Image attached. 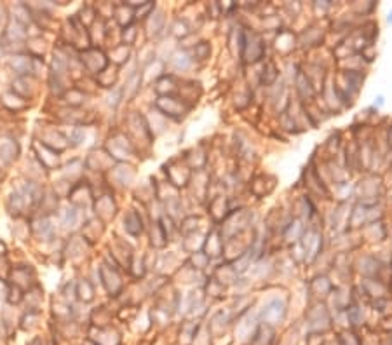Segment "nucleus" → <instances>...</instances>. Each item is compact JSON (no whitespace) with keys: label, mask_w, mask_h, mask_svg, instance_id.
I'll return each mask as SVG.
<instances>
[{"label":"nucleus","mask_w":392,"mask_h":345,"mask_svg":"<svg viewBox=\"0 0 392 345\" xmlns=\"http://www.w3.org/2000/svg\"><path fill=\"white\" fill-rule=\"evenodd\" d=\"M284 316H286V307H284V304L279 302L277 298L270 300L263 309H261V321L270 324V326L281 323V321L284 319Z\"/></svg>","instance_id":"obj_1"},{"label":"nucleus","mask_w":392,"mask_h":345,"mask_svg":"<svg viewBox=\"0 0 392 345\" xmlns=\"http://www.w3.org/2000/svg\"><path fill=\"white\" fill-rule=\"evenodd\" d=\"M209 51H211L209 45H207L206 42H201V44L194 49V56L197 58V60H206V58L209 56Z\"/></svg>","instance_id":"obj_12"},{"label":"nucleus","mask_w":392,"mask_h":345,"mask_svg":"<svg viewBox=\"0 0 392 345\" xmlns=\"http://www.w3.org/2000/svg\"><path fill=\"white\" fill-rule=\"evenodd\" d=\"M387 141H389V146L392 149V126H390V129H389V136H387Z\"/></svg>","instance_id":"obj_17"},{"label":"nucleus","mask_w":392,"mask_h":345,"mask_svg":"<svg viewBox=\"0 0 392 345\" xmlns=\"http://www.w3.org/2000/svg\"><path fill=\"white\" fill-rule=\"evenodd\" d=\"M157 107H159L166 115H171V117H180V115H183L187 112L185 105H183L182 102H178L176 98H169V96L159 98Z\"/></svg>","instance_id":"obj_2"},{"label":"nucleus","mask_w":392,"mask_h":345,"mask_svg":"<svg viewBox=\"0 0 392 345\" xmlns=\"http://www.w3.org/2000/svg\"><path fill=\"white\" fill-rule=\"evenodd\" d=\"M124 223H126V230H128L129 234L138 235L141 232V220H140V216H138L136 213H129Z\"/></svg>","instance_id":"obj_6"},{"label":"nucleus","mask_w":392,"mask_h":345,"mask_svg":"<svg viewBox=\"0 0 392 345\" xmlns=\"http://www.w3.org/2000/svg\"><path fill=\"white\" fill-rule=\"evenodd\" d=\"M11 67H13L14 72L19 73V75L32 73V60H30L28 56L18 54V56H13V60H11Z\"/></svg>","instance_id":"obj_3"},{"label":"nucleus","mask_w":392,"mask_h":345,"mask_svg":"<svg viewBox=\"0 0 392 345\" xmlns=\"http://www.w3.org/2000/svg\"><path fill=\"white\" fill-rule=\"evenodd\" d=\"M383 328H385L387 331L392 333V314H390L389 317H385V319H383Z\"/></svg>","instance_id":"obj_15"},{"label":"nucleus","mask_w":392,"mask_h":345,"mask_svg":"<svg viewBox=\"0 0 392 345\" xmlns=\"http://www.w3.org/2000/svg\"><path fill=\"white\" fill-rule=\"evenodd\" d=\"M302 232H303V228H302V225H300V222H293V223H290L286 227V232H284V235H286V239L290 241L291 239V235H293V241H297V239L302 235Z\"/></svg>","instance_id":"obj_10"},{"label":"nucleus","mask_w":392,"mask_h":345,"mask_svg":"<svg viewBox=\"0 0 392 345\" xmlns=\"http://www.w3.org/2000/svg\"><path fill=\"white\" fill-rule=\"evenodd\" d=\"M37 228H38V234H40L42 237L51 239V235H52V225H51V222H49L47 218L38 220V222H37Z\"/></svg>","instance_id":"obj_9"},{"label":"nucleus","mask_w":392,"mask_h":345,"mask_svg":"<svg viewBox=\"0 0 392 345\" xmlns=\"http://www.w3.org/2000/svg\"><path fill=\"white\" fill-rule=\"evenodd\" d=\"M380 345H392V333L387 331L385 335L380 338Z\"/></svg>","instance_id":"obj_14"},{"label":"nucleus","mask_w":392,"mask_h":345,"mask_svg":"<svg viewBox=\"0 0 392 345\" xmlns=\"http://www.w3.org/2000/svg\"><path fill=\"white\" fill-rule=\"evenodd\" d=\"M319 248H321V237H319V234H316V232H312V234H309V241H305V251L310 262L316 258Z\"/></svg>","instance_id":"obj_5"},{"label":"nucleus","mask_w":392,"mask_h":345,"mask_svg":"<svg viewBox=\"0 0 392 345\" xmlns=\"http://www.w3.org/2000/svg\"><path fill=\"white\" fill-rule=\"evenodd\" d=\"M173 63H175V67L178 68V70H187L188 67H190V63H192V60L190 58L187 56L185 53H182V54H176L175 58H173Z\"/></svg>","instance_id":"obj_11"},{"label":"nucleus","mask_w":392,"mask_h":345,"mask_svg":"<svg viewBox=\"0 0 392 345\" xmlns=\"http://www.w3.org/2000/svg\"><path fill=\"white\" fill-rule=\"evenodd\" d=\"M382 105H383V96H378V98H375V103H373V107H376V108H378V107H382Z\"/></svg>","instance_id":"obj_16"},{"label":"nucleus","mask_w":392,"mask_h":345,"mask_svg":"<svg viewBox=\"0 0 392 345\" xmlns=\"http://www.w3.org/2000/svg\"><path fill=\"white\" fill-rule=\"evenodd\" d=\"M0 156L6 161H13L18 157V145L9 138H2L0 139Z\"/></svg>","instance_id":"obj_4"},{"label":"nucleus","mask_w":392,"mask_h":345,"mask_svg":"<svg viewBox=\"0 0 392 345\" xmlns=\"http://www.w3.org/2000/svg\"><path fill=\"white\" fill-rule=\"evenodd\" d=\"M387 288H389V293H392V279L389 281V286H387Z\"/></svg>","instance_id":"obj_19"},{"label":"nucleus","mask_w":392,"mask_h":345,"mask_svg":"<svg viewBox=\"0 0 392 345\" xmlns=\"http://www.w3.org/2000/svg\"><path fill=\"white\" fill-rule=\"evenodd\" d=\"M150 23H148V30L150 32H153V33H159L160 32V28H162V21H164V16H162V13H157V14H150Z\"/></svg>","instance_id":"obj_8"},{"label":"nucleus","mask_w":392,"mask_h":345,"mask_svg":"<svg viewBox=\"0 0 392 345\" xmlns=\"http://www.w3.org/2000/svg\"><path fill=\"white\" fill-rule=\"evenodd\" d=\"M75 222H77V211L75 209H68L67 216H65V225L67 227H74Z\"/></svg>","instance_id":"obj_13"},{"label":"nucleus","mask_w":392,"mask_h":345,"mask_svg":"<svg viewBox=\"0 0 392 345\" xmlns=\"http://www.w3.org/2000/svg\"><path fill=\"white\" fill-rule=\"evenodd\" d=\"M347 317H349V323H351L352 326H359V324L364 323V316L359 307H349Z\"/></svg>","instance_id":"obj_7"},{"label":"nucleus","mask_w":392,"mask_h":345,"mask_svg":"<svg viewBox=\"0 0 392 345\" xmlns=\"http://www.w3.org/2000/svg\"><path fill=\"white\" fill-rule=\"evenodd\" d=\"M387 21H389V23H390V25H392V11H390V13H389V16H387Z\"/></svg>","instance_id":"obj_18"}]
</instances>
